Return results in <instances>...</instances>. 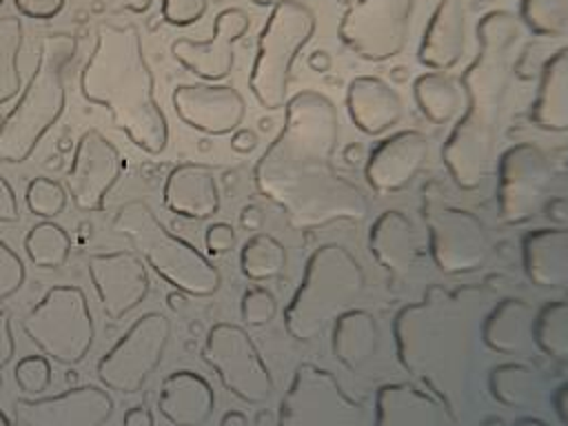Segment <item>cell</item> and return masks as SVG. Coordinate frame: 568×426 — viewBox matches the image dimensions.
<instances>
[{"label":"cell","instance_id":"43","mask_svg":"<svg viewBox=\"0 0 568 426\" xmlns=\"http://www.w3.org/2000/svg\"><path fill=\"white\" fill-rule=\"evenodd\" d=\"M231 144H233L235 151L248 153V151H253V149L257 146V133L251 131V129H240V131L233 135Z\"/></svg>","mask_w":568,"mask_h":426},{"label":"cell","instance_id":"41","mask_svg":"<svg viewBox=\"0 0 568 426\" xmlns=\"http://www.w3.org/2000/svg\"><path fill=\"white\" fill-rule=\"evenodd\" d=\"M202 11H204V0H169L166 2L169 18L178 22L195 20Z\"/></svg>","mask_w":568,"mask_h":426},{"label":"cell","instance_id":"26","mask_svg":"<svg viewBox=\"0 0 568 426\" xmlns=\"http://www.w3.org/2000/svg\"><path fill=\"white\" fill-rule=\"evenodd\" d=\"M109 413V399L95 388H84L58 402L22 406V415L31 426H95Z\"/></svg>","mask_w":568,"mask_h":426},{"label":"cell","instance_id":"2","mask_svg":"<svg viewBox=\"0 0 568 426\" xmlns=\"http://www.w3.org/2000/svg\"><path fill=\"white\" fill-rule=\"evenodd\" d=\"M517 38L519 22L506 11H490L477 24L479 51L462 75L466 111L442 146V160L464 191L477 189L488 171Z\"/></svg>","mask_w":568,"mask_h":426},{"label":"cell","instance_id":"19","mask_svg":"<svg viewBox=\"0 0 568 426\" xmlns=\"http://www.w3.org/2000/svg\"><path fill=\"white\" fill-rule=\"evenodd\" d=\"M466 49V11L462 0H439L419 44V62L433 71L453 69Z\"/></svg>","mask_w":568,"mask_h":426},{"label":"cell","instance_id":"17","mask_svg":"<svg viewBox=\"0 0 568 426\" xmlns=\"http://www.w3.org/2000/svg\"><path fill=\"white\" fill-rule=\"evenodd\" d=\"M173 104L186 124L213 135L235 131L246 113L242 95L231 87H180Z\"/></svg>","mask_w":568,"mask_h":426},{"label":"cell","instance_id":"34","mask_svg":"<svg viewBox=\"0 0 568 426\" xmlns=\"http://www.w3.org/2000/svg\"><path fill=\"white\" fill-rule=\"evenodd\" d=\"M535 331L539 344H544L550 353H566L568 351V300H555L546 304L537 320Z\"/></svg>","mask_w":568,"mask_h":426},{"label":"cell","instance_id":"3","mask_svg":"<svg viewBox=\"0 0 568 426\" xmlns=\"http://www.w3.org/2000/svg\"><path fill=\"white\" fill-rule=\"evenodd\" d=\"M87 98L111 109L113 124L140 149L160 153L166 146V122L151 95V78L131 31H106L84 73Z\"/></svg>","mask_w":568,"mask_h":426},{"label":"cell","instance_id":"22","mask_svg":"<svg viewBox=\"0 0 568 426\" xmlns=\"http://www.w3.org/2000/svg\"><path fill=\"white\" fill-rule=\"evenodd\" d=\"M164 204L178 215L204 220L220 206L215 175L204 164H180L164 184Z\"/></svg>","mask_w":568,"mask_h":426},{"label":"cell","instance_id":"46","mask_svg":"<svg viewBox=\"0 0 568 426\" xmlns=\"http://www.w3.org/2000/svg\"><path fill=\"white\" fill-rule=\"evenodd\" d=\"M308 64L317 71H326L328 64H331V58L324 53V51H315L311 58H308Z\"/></svg>","mask_w":568,"mask_h":426},{"label":"cell","instance_id":"7","mask_svg":"<svg viewBox=\"0 0 568 426\" xmlns=\"http://www.w3.org/2000/svg\"><path fill=\"white\" fill-rule=\"evenodd\" d=\"M315 33V13L297 0H280L262 31L251 73V91L264 109L286 102L291 67Z\"/></svg>","mask_w":568,"mask_h":426},{"label":"cell","instance_id":"29","mask_svg":"<svg viewBox=\"0 0 568 426\" xmlns=\"http://www.w3.org/2000/svg\"><path fill=\"white\" fill-rule=\"evenodd\" d=\"M335 353L351 366L362 362L375 344V322L366 311H344L333 331Z\"/></svg>","mask_w":568,"mask_h":426},{"label":"cell","instance_id":"16","mask_svg":"<svg viewBox=\"0 0 568 426\" xmlns=\"http://www.w3.org/2000/svg\"><path fill=\"white\" fill-rule=\"evenodd\" d=\"M428 158V140L422 131L404 129L382 140L366 160V182L375 193H395L413 182Z\"/></svg>","mask_w":568,"mask_h":426},{"label":"cell","instance_id":"23","mask_svg":"<svg viewBox=\"0 0 568 426\" xmlns=\"http://www.w3.org/2000/svg\"><path fill=\"white\" fill-rule=\"evenodd\" d=\"M528 280L539 288L568 286V229H535L521 240Z\"/></svg>","mask_w":568,"mask_h":426},{"label":"cell","instance_id":"18","mask_svg":"<svg viewBox=\"0 0 568 426\" xmlns=\"http://www.w3.org/2000/svg\"><path fill=\"white\" fill-rule=\"evenodd\" d=\"M206 355L222 371L226 384L244 397L257 399L266 393L264 368L260 366L248 337L237 326L217 324L209 333Z\"/></svg>","mask_w":568,"mask_h":426},{"label":"cell","instance_id":"31","mask_svg":"<svg viewBox=\"0 0 568 426\" xmlns=\"http://www.w3.org/2000/svg\"><path fill=\"white\" fill-rule=\"evenodd\" d=\"M164 410L178 422H197L209 410V393L206 386L189 375L173 377L166 384Z\"/></svg>","mask_w":568,"mask_h":426},{"label":"cell","instance_id":"39","mask_svg":"<svg viewBox=\"0 0 568 426\" xmlns=\"http://www.w3.org/2000/svg\"><path fill=\"white\" fill-rule=\"evenodd\" d=\"M204 242H206L209 253H213V255L226 253V251H231L233 244H235V231H233V226H229V224H224V222L211 224V226L206 229Z\"/></svg>","mask_w":568,"mask_h":426},{"label":"cell","instance_id":"11","mask_svg":"<svg viewBox=\"0 0 568 426\" xmlns=\"http://www.w3.org/2000/svg\"><path fill=\"white\" fill-rule=\"evenodd\" d=\"M552 166L535 142L508 146L497 166V209L506 224H521L535 217L548 197Z\"/></svg>","mask_w":568,"mask_h":426},{"label":"cell","instance_id":"48","mask_svg":"<svg viewBox=\"0 0 568 426\" xmlns=\"http://www.w3.org/2000/svg\"><path fill=\"white\" fill-rule=\"evenodd\" d=\"M339 2H344V4H348V7H351V4H353V2H357V0H339Z\"/></svg>","mask_w":568,"mask_h":426},{"label":"cell","instance_id":"8","mask_svg":"<svg viewBox=\"0 0 568 426\" xmlns=\"http://www.w3.org/2000/svg\"><path fill=\"white\" fill-rule=\"evenodd\" d=\"M424 224L435 266L446 275L477 271L488 257L484 222L468 209L448 204L437 184L424 186Z\"/></svg>","mask_w":568,"mask_h":426},{"label":"cell","instance_id":"21","mask_svg":"<svg viewBox=\"0 0 568 426\" xmlns=\"http://www.w3.org/2000/svg\"><path fill=\"white\" fill-rule=\"evenodd\" d=\"M346 109L353 124L366 135H379L402 120L399 93L375 75H359L348 84Z\"/></svg>","mask_w":568,"mask_h":426},{"label":"cell","instance_id":"32","mask_svg":"<svg viewBox=\"0 0 568 426\" xmlns=\"http://www.w3.org/2000/svg\"><path fill=\"white\" fill-rule=\"evenodd\" d=\"M69 237L53 222L36 224L24 237V251L29 260L40 268H58L64 264L69 255Z\"/></svg>","mask_w":568,"mask_h":426},{"label":"cell","instance_id":"37","mask_svg":"<svg viewBox=\"0 0 568 426\" xmlns=\"http://www.w3.org/2000/svg\"><path fill=\"white\" fill-rule=\"evenodd\" d=\"M22 280H24V268L20 257L0 240V300L18 291Z\"/></svg>","mask_w":568,"mask_h":426},{"label":"cell","instance_id":"9","mask_svg":"<svg viewBox=\"0 0 568 426\" xmlns=\"http://www.w3.org/2000/svg\"><path fill=\"white\" fill-rule=\"evenodd\" d=\"M24 331L49 355L75 362L93 337L91 313L78 286H55L24 317Z\"/></svg>","mask_w":568,"mask_h":426},{"label":"cell","instance_id":"38","mask_svg":"<svg viewBox=\"0 0 568 426\" xmlns=\"http://www.w3.org/2000/svg\"><path fill=\"white\" fill-rule=\"evenodd\" d=\"M11 44L13 33L0 29V102L16 91V75L11 71Z\"/></svg>","mask_w":568,"mask_h":426},{"label":"cell","instance_id":"4","mask_svg":"<svg viewBox=\"0 0 568 426\" xmlns=\"http://www.w3.org/2000/svg\"><path fill=\"white\" fill-rule=\"evenodd\" d=\"M479 288H426L419 302L404 306L395 317L402 357L413 371L433 379V371H448L464 353L470 317L481 302Z\"/></svg>","mask_w":568,"mask_h":426},{"label":"cell","instance_id":"24","mask_svg":"<svg viewBox=\"0 0 568 426\" xmlns=\"http://www.w3.org/2000/svg\"><path fill=\"white\" fill-rule=\"evenodd\" d=\"M368 248L393 280L404 277L415 262V229L404 211H384L371 226Z\"/></svg>","mask_w":568,"mask_h":426},{"label":"cell","instance_id":"35","mask_svg":"<svg viewBox=\"0 0 568 426\" xmlns=\"http://www.w3.org/2000/svg\"><path fill=\"white\" fill-rule=\"evenodd\" d=\"M27 204L40 217H55L64 209L67 195L55 180L36 178L27 186Z\"/></svg>","mask_w":568,"mask_h":426},{"label":"cell","instance_id":"30","mask_svg":"<svg viewBox=\"0 0 568 426\" xmlns=\"http://www.w3.org/2000/svg\"><path fill=\"white\" fill-rule=\"evenodd\" d=\"M286 264V251L280 240L268 233L251 235L240 251L242 273L253 282H264L282 273Z\"/></svg>","mask_w":568,"mask_h":426},{"label":"cell","instance_id":"33","mask_svg":"<svg viewBox=\"0 0 568 426\" xmlns=\"http://www.w3.org/2000/svg\"><path fill=\"white\" fill-rule=\"evenodd\" d=\"M521 20L539 36H559L568 29V0H521Z\"/></svg>","mask_w":568,"mask_h":426},{"label":"cell","instance_id":"14","mask_svg":"<svg viewBox=\"0 0 568 426\" xmlns=\"http://www.w3.org/2000/svg\"><path fill=\"white\" fill-rule=\"evenodd\" d=\"M120 171L122 160L118 149L100 131H87L78 142L73 166L67 175L73 204L80 211L100 209L106 191L120 178Z\"/></svg>","mask_w":568,"mask_h":426},{"label":"cell","instance_id":"6","mask_svg":"<svg viewBox=\"0 0 568 426\" xmlns=\"http://www.w3.org/2000/svg\"><path fill=\"white\" fill-rule=\"evenodd\" d=\"M118 235L131 240V244L144 255V260L175 288L206 297L220 286L217 268L189 242L171 235L155 217L151 206L142 200L122 204L111 222Z\"/></svg>","mask_w":568,"mask_h":426},{"label":"cell","instance_id":"20","mask_svg":"<svg viewBox=\"0 0 568 426\" xmlns=\"http://www.w3.org/2000/svg\"><path fill=\"white\" fill-rule=\"evenodd\" d=\"M248 29V18L240 9H226L217 16L215 33L209 42H178V58L204 78H222L233 67L231 44L244 36Z\"/></svg>","mask_w":568,"mask_h":426},{"label":"cell","instance_id":"13","mask_svg":"<svg viewBox=\"0 0 568 426\" xmlns=\"http://www.w3.org/2000/svg\"><path fill=\"white\" fill-rule=\"evenodd\" d=\"M169 337V322L160 313L142 315L109 353L100 366V375L115 388L133 390L160 359Z\"/></svg>","mask_w":568,"mask_h":426},{"label":"cell","instance_id":"27","mask_svg":"<svg viewBox=\"0 0 568 426\" xmlns=\"http://www.w3.org/2000/svg\"><path fill=\"white\" fill-rule=\"evenodd\" d=\"M532 324L535 317L530 304L519 297H506L499 300L495 308L486 315L484 337L493 348L515 351L524 344Z\"/></svg>","mask_w":568,"mask_h":426},{"label":"cell","instance_id":"40","mask_svg":"<svg viewBox=\"0 0 568 426\" xmlns=\"http://www.w3.org/2000/svg\"><path fill=\"white\" fill-rule=\"evenodd\" d=\"M18 379L29 390H40L47 384V366L40 359H27L18 368Z\"/></svg>","mask_w":568,"mask_h":426},{"label":"cell","instance_id":"15","mask_svg":"<svg viewBox=\"0 0 568 426\" xmlns=\"http://www.w3.org/2000/svg\"><path fill=\"white\" fill-rule=\"evenodd\" d=\"M89 275L111 320H120L138 306L149 293V275L144 262L129 251L100 253L87 260Z\"/></svg>","mask_w":568,"mask_h":426},{"label":"cell","instance_id":"47","mask_svg":"<svg viewBox=\"0 0 568 426\" xmlns=\"http://www.w3.org/2000/svg\"><path fill=\"white\" fill-rule=\"evenodd\" d=\"M255 2H257V4H273V7H275L280 0H255Z\"/></svg>","mask_w":568,"mask_h":426},{"label":"cell","instance_id":"12","mask_svg":"<svg viewBox=\"0 0 568 426\" xmlns=\"http://www.w3.org/2000/svg\"><path fill=\"white\" fill-rule=\"evenodd\" d=\"M62 84L53 62H47L20 104L0 124V160L22 162L62 111Z\"/></svg>","mask_w":568,"mask_h":426},{"label":"cell","instance_id":"42","mask_svg":"<svg viewBox=\"0 0 568 426\" xmlns=\"http://www.w3.org/2000/svg\"><path fill=\"white\" fill-rule=\"evenodd\" d=\"M18 220V204L11 186L0 178V222Z\"/></svg>","mask_w":568,"mask_h":426},{"label":"cell","instance_id":"25","mask_svg":"<svg viewBox=\"0 0 568 426\" xmlns=\"http://www.w3.org/2000/svg\"><path fill=\"white\" fill-rule=\"evenodd\" d=\"M532 122L546 131H568V47L555 51L541 67Z\"/></svg>","mask_w":568,"mask_h":426},{"label":"cell","instance_id":"45","mask_svg":"<svg viewBox=\"0 0 568 426\" xmlns=\"http://www.w3.org/2000/svg\"><path fill=\"white\" fill-rule=\"evenodd\" d=\"M11 342H9V326H7V315L0 313V364L9 357Z\"/></svg>","mask_w":568,"mask_h":426},{"label":"cell","instance_id":"28","mask_svg":"<svg viewBox=\"0 0 568 426\" xmlns=\"http://www.w3.org/2000/svg\"><path fill=\"white\" fill-rule=\"evenodd\" d=\"M413 95L422 115L433 124L450 122L462 106V89L444 71L422 73L413 82Z\"/></svg>","mask_w":568,"mask_h":426},{"label":"cell","instance_id":"1","mask_svg":"<svg viewBox=\"0 0 568 426\" xmlns=\"http://www.w3.org/2000/svg\"><path fill=\"white\" fill-rule=\"evenodd\" d=\"M337 111L320 91H300L286 102L284 126L255 164V184L297 229L335 220H364L368 202L333 164Z\"/></svg>","mask_w":568,"mask_h":426},{"label":"cell","instance_id":"36","mask_svg":"<svg viewBox=\"0 0 568 426\" xmlns=\"http://www.w3.org/2000/svg\"><path fill=\"white\" fill-rule=\"evenodd\" d=\"M275 315V297L262 286H253L242 297V317L248 324H266Z\"/></svg>","mask_w":568,"mask_h":426},{"label":"cell","instance_id":"44","mask_svg":"<svg viewBox=\"0 0 568 426\" xmlns=\"http://www.w3.org/2000/svg\"><path fill=\"white\" fill-rule=\"evenodd\" d=\"M240 224L248 231H260L262 224H264V213L257 209V206H246L242 213H240Z\"/></svg>","mask_w":568,"mask_h":426},{"label":"cell","instance_id":"10","mask_svg":"<svg viewBox=\"0 0 568 426\" xmlns=\"http://www.w3.org/2000/svg\"><path fill=\"white\" fill-rule=\"evenodd\" d=\"M413 7L415 0H357L339 22V40L364 60H390L408 42Z\"/></svg>","mask_w":568,"mask_h":426},{"label":"cell","instance_id":"5","mask_svg":"<svg viewBox=\"0 0 568 426\" xmlns=\"http://www.w3.org/2000/svg\"><path fill=\"white\" fill-rule=\"evenodd\" d=\"M364 284V271L346 246L337 242L317 246L306 260L302 282L284 311L288 333L300 339L315 337L359 297Z\"/></svg>","mask_w":568,"mask_h":426}]
</instances>
